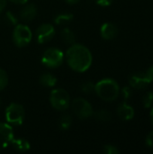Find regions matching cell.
Segmentation results:
<instances>
[{"mask_svg": "<svg viewBox=\"0 0 153 154\" xmlns=\"http://www.w3.org/2000/svg\"><path fill=\"white\" fill-rule=\"evenodd\" d=\"M39 81H40V84L42 87L53 88L56 85V83H57V78L53 74L46 72V73L41 74V76L40 77Z\"/></svg>", "mask_w": 153, "mask_h": 154, "instance_id": "15", "label": "cell"}, {"mask_svg": "<svg viewBox=\"0 0 153 154\" xmlns=\"http://www.w3.org/2000/svg\"><path fill=\"white\" fill-rule=\"evenodd\" d=\"M148 70H149V71H150V72H151V73L152 74V76H153V66H152V67H151V68H150V69H149Z\"/></svg>", "mask_w": 153, "mask_h": 154, "instance_id": "32", "label": "cell"}, {"mask_svg": "<svg viewBox=\"0 0 153 154\" xmlns=\"http://www.w3.org/2000/svg\"><path fill=\"white\" fill-rule=\"evenodd\" d=\"M0 103H1V100H0Z\"/></svg>", "mask_w": 153, "mask_h": 154, "instance_id": "33", "label": "cell"}, {"mask_svg": "<svg viewBox=\"0 0 153 154\" xmlns=\"http://www.w3.org/2000/svg\"><path fill=\"white\" fill-rule=\"evenodd\" d=\"M93 116L98 121H101V122H108L112 118L111 113L108 110H106V109H100V110L96 111V113L94 112V115Z\"/></svg>", "mask_w": 153, "mask_h": 154, "instance_id": "18", "label": "cell"}, {"mask_svg": "<svg viewBox=\"0 0 153 154\" xmlns=\"http://www.w3.org/2000/svg\"><path fill=\"white\" fill-rule=\"evenodd\" d=\"M100 34L104 40H114L118 34V28L113 23H105L100 27Z\"/></svg>", "mask_w": 153, "mask_h": 154, "instance_id": "11", "label": "cell"}, {"mask_svg": "<svg viewBox=\"0 0 153 154\" xmlns=\"http://www.w3.org/2000/svg\"><path fill=\"white\" fill-rule=\"evenodd\" d=\"M142 104L145 108H150L153 105V92L150 91L145 94L142 98Z\"/></svg>", "mask_w": 153, "mask_h": 154, "instance_id": "23", "label": "cell"}, {"mask_svg": "<svg viewBox=\"0 0 153 154\" xmlns=\"http://www.w3.org/2000/svg\"><path fill=\"white\" fill-rule=\"evenodd\" d=\"M145 143L148 147L153 148V131L147 135V137L145 139Z\"/></svg>", "mask_w": 153, "mask_h": 154, "instance_id": "26", "label": "cell"}, {"mask_svg": "<svg viewBox=\"0 0 153 154\" xmlns=\"http://www.w3.org/2000/svg\"><path fill=\"white\" fill-rule=\"evenodd\" d=\"M7 4V0H0V14L5 9Z\"/></svg>", "mask_w": 153, "mask_h": 154, "instance_id": "28", "label": "cell"}, {"mask_svg": "<svg viewBox=\"0 0 153 154\" xmlns=\"http://www.w3.org/2000/svg\"><path fill=\"white\" fill-rule=\"evenodd\" d=\"M70 97L63 88H55L50 94V103L58 111H64L70 106Z\"/></svg>", "mask_w": 153, "mask_h": 154, "instance_id": "4", "label": "cell"}, {"mask_svg": "<svg viewBox=\"0 0 153 154\" xmlns=\"http://www.w3.org/2000/svg\"><path fill=\"white\" fill-rule=\"evenodd\" d=\"M5 117L9 125H21L25 117V111L22 105L17 103H11L5 112Z\"/></svg>", "mask_w": 153, "mask_h": 154, "instance_id": "6", "label": "cell"}, {"mask_svg": "<svg viewBox=\"0 0 153 154\" xmlns=\"http://www.w3.org/2000/svg\"><path fill=\"white\" fill-rule=\"evenodd\" d=\"M8 85V75L7 73L0 69V91L4 90Z\"/></svg>", "mask_w": 153, "mask_h": 154, "instance_id": "21", "label": "cell"}, {"mask_svg": "<svg viewBox=\"0 0 153 154\" xmlns=\"http://www.w3.org/2000/svg\"><path fill=\"white\" fill-rule=\"evenodd\" d=\"M8 1L16 5H24L28 2V0H8Z\"/></svg>", "mask_w": 153, "mask_h": 154, "instance_id": "29", "label": "cell"}, {"mask_svg": "<svg viewBox=\"0 0 153 154\" xmlns=\"http://www.w3.org/2000/svg\"><path fill=\"white\" fill-rule=\"evenodd\" d=\"M37 14V7L34 4H24L20 11V17L24 22L32 21Z\"/></svg>", "mask_w": 153, "mask_h": 154, "instance_id": "13", "label": "cell"}, {"mask_svg": "<svg viewBox=\"0 0 153 154\" xmlns=\"http://www.w3.org/2000/svg\"><path fill=\"white\" fill-rule=\"evenodd\" d=\"M11 145L13 148L19 152H26L31 149V144L30 143L23 138H14L11 142Z\"/></svg>", "mask_w": 153, "mask_h": 154, "instance_id": "14", "label": "cell"}, {"mask_svg": "<svg viewBox=\"0 0 153 154\" xmlns=\"http://www.w3.org/2000/svg\"><path fill=\"white\" fill-rule=\"evenodd\" d=\"M116 114L121 120L130 121L134 117L135 113H134V109L133 108V106H131L130 105L126 103H123L117 107Z\"/></svg>", "mask_w": 153, "mask_h": 154, "instance_id": "12", "label": "cell"}, {"mask_svg": "<svg viewBox=\"0 0 153 154\" xmlns=\"http://www.w3.org/2000/svg\"><path fill=\"white\" fill-rule=\"evenodd\" d=\"M68 4H69V5H75V4H77V3H78L80 0H65Z\"/></svg>", "mask_w": 153, "mask_h": 154, "instance_id": "30", "label": "cell"}, {"mask_svg": "<svg viewBox=\"0 0 153 154\" xmlns=\"http://www.w3.org/2000/svg\"><path fill=\"white\" fill-rule=\"evenodd\" d=\"M65 59L63 51L55 47L47 49L41 56V64L49 69H56L61 66Z\"/></svg>", "mask_w": 153, "mask_h": 154, "instance_id": "3", "label": "cell"}, {"mask_svg": "<svg viewBox=\"0 0 153 154\" xmlns=\"http://www.w3.org/2000/svg\"><path fill=\"white\" fill-rule=\"evenodd\" d=\"M66 61L69 67L76 72H85L92 65V53L87 47L73 43L66 52Z\"/></svg>", "mask_w": 153, "mask_h": 154, "instance_id": "1", "label": "cell"}, {"mask_svg": "<svg viewBox=\"0 0 153 154\" xmlns=\"http://www.w3.org/2000/svg\"><path fill=\"white\" fill-rule=\"evenodd\" d=\"M133 88L132 87H124L122 90H120L122 96H123V98L124 100H128L131 98V97L133 96Z\"/></svg>", "mask_w": 153, "mask_h": 154, "instance_id": "25", "label": "cell"}, {"mask_svg": "<svg viewBox=\"0 0 153 154\" xmlns=\"http://www.w3.org/2000/svg\"><path fill=\"white\" fill-rule=\"evenodd\" d=\"M95 92L102 100L113 102L119 97L120 87L113 79H103L95 84Z\"/></svg>", "mask_w": 153, "mask_h": 154, "instance_id": "2", "label": "cell"}, {"mask_svg": "<svg viewBox=\"0 0 153 154\" xmlns=\"http://www.w3.org/2000/svg\"><path fill=\"white\" fill-rule=\"evenodd\" d=\"M95 1L100 6H109L112 5L114 0H95Z\"/></svg>", "mask_w": 153, "mask_h": 154, "instance_id": "27", "label": "cell"}, {"mask_svg": "<svg viewBox=\"0 0 153 154\" xmlns=\"http://www.w3.org/2000/svg\"><path fill=\"white\" fill-rule=\"evenodd\" d=\"M59 125H60V129H62V130L69 129L72 125V117L68 114L63 115L59 121Z\"/></svg>", "mask_w": 153, "mask_h": 154, "instance_id": "19", "label": "cell"}, {"mask_svg": "<svg viewBox=\"0 0 153 154\" xmlns=\"http://www.w3.org/2000/svg\"><path fill=\"white\" fill-rule=\"evenodd\" d=\"M74 15L71 13H61L59 14L55 18H54V22L56 24H66L68 23H69L70 21H72Z\"/></svg>", "mask_w": 153, "mask_h": 154, "instance_id": "17", "label": "cell"}, {"mask_svg": "<svg viewBox=\"0 0 153 154\" xmlns=\"http://www.w3.org/2000/svg\"><path fill=\"white\" fill-rule=\"evenodd\" d=\"M14 139V130L8 123L0 122V151L11 144Z\"/></svg>", "mask_w": 153, "mask_h": 154, "instance_id": "10", "label": "cell"}, {"mask_svg": "<svg viewBox=\"0 0 153 154\" xmlns=\"http://www.w3.org/2000/svg\"><path fill=\"white\" fill-rule=\"evenodd\" d=\"M103 152H104V153L106 154H118L120 152L118 148L116 146H115V145H112V144L105 145L104 149H103Z\"/></svg>", "mask_w": 153, "mask_h": 154, "instance_id": "24", "label": "cell"}, {"mask_svg": "<svg viewBox=\"0 0 153 154\" xmlns=\"http://www.w3.org/2000/svg\"><path fill=\"white\" fill-rule=\"evenodd\" d=\"M55 35V28L50 23H42L35 31L36 41L40 44L50 42Z\"/></svg>", "mask_w": 153, "mask_h": 154, "instance_id": "9", "label": "cell"}, {"mask_svg": "<svg viewBox=\"0 0 153 154\" xmlns=\"http://www.w3.org/2000/svg\"><path fill=\"white\" fill-rule=\"evenodd\" d=\"M70 106L73 113L80 119H87L94 115V110L91 104L85 98H75L70 102Z\"/></svg>", "mask_w": 153, "mask_h": 154, "instance_id": "7", "label": "cell"}, {"mask_svg": "<svg viewBox=\"0 0 153 154\" xmlns=\"http://www.w3.org/2000/svg\"><path fill=\"white\" fill-rule=\"evenodd\" d=\"M5 21L7 24L11 26H15L18 23V19L17 17L10 11H7L5 15Z\"/></svg>", "mask_w": 153, "mask_h": 154, "instance_id": "20", "label": "cell"}, {"mask_svg": "<svg viewBox=\"0 0 153 154\" xmlns=\"http://www.w3.org/2000/svg\"><path fill=\"white\" fill-rule=\"evenodd\" d=\"M60 37L62 39V41L67 43V44H73L75 43V41H76V35L75 33L73 32V31H71L69 28L66 27V28H63L61 30V32H60Z\"/></svg>", "mask_w": 153, "mask_h": 154, "instance_id": "16", "label": "cell"}, {"mask_svg": "<svg viewBox=\"0 0 153 154\" xmlns=\"http://www.w3.org/2000/svg\"><path fill=\"white\" fill-rule=\"evenodd\" d=\"M150 116H151V122H152V124H153V108L151 109V114H150Z\"/></svg>", "mask_w": 153, "mask_h": 154, "instance_id": "31", "label": "cell"}, {"mask_svg": "<svg viewBox=\"0 0 153 154\" xmlns=\"http://www.w3.org/2000/svg\"><path fill=\"white\" fill-rule=\"evenodd\" d=\"M81 91L85 94H91L95 91V84L92 81H87L83 83L80 87Z\"/></svg>", "mask_w": 153, "mask_h": 154, "instance_id": "22", "label": "cell"}, {"mask_svg": "<svg viewBox=\"0 0 153 154\" xmlns=\"http://www.w3.org/2000/svg\"><path fill=\"white\" fill-rule=\"evenodd\" d=\"M152 81L153 76L149 70L133 73L129 78V85L133 89H143Z\"/></svg>", "mask_w": 153, "mask_h": 154, "instance_id": "8", "label": "cell"}, {"mask_svg": "<svg viewBox=\"0 0 153 154\" xmlns=\"http://www.w3.org/2000/svg\"><path fill=\"white\" fill-rule=\"evenodd\" d=\"M12 39L17 47H25L31 42L32 39V32L27 25L17 23L14 28Z\"/></svg>", "mask_w": 153, "mask_h": 154, "instance_id": "5", "label": "cell"}]
</instances>
